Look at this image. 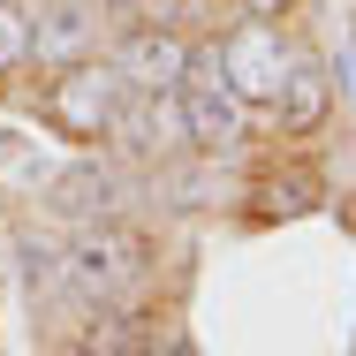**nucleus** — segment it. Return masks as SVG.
Segmentation results:
<instances>
[{
	"instance_id": "nucleus-1",
	"label": "nucleus",
	"mask_w": 356,
	"mask_h": 356,
	"mask_svg": "<svg viewBox=\"0 0 356 356\" xmlns=\"http://www.w3.org/2000/svg\"><path fill=\"white\" fill-rule=\"evenodd\" d=\"M144 266H152V243H144L137 227L83 220V235H76L69 258H61V288H69L76 303H122L144 281Z\"/></svg>"
},
{
	"instance_id": "nucleus-2",
	"label": "nucleus",
	"mask_w": 356,
	"mask_h": 356,
	"mask_svg": "<svg viewBox=\"0 0 356 356\" xmlns=\"http://www.w3.org/2000/svg\"><path fill=\"white\" fill-rule=\"evenodd\" d=\"M122 106H129V76L114 61H91V54L69 61V69H54V83H46V122L69 144H114Z\"/></svg>"
},
{
	"instance_id": "nucleus-3",
	"label": "nucleus",
	"mask_w": 356,
	"mask_h": 356,
	"mask_svg": "<svg viewBox=\"0 0 356 356\" xmlns=\"http://www.w3.org/2000/svg\"><path fill=\"white\" fill-rule=\"evenodd\" d=\"M175 106H182V137H190V152L220 159V152H235V144H243V99L220 83L213 46H197V54H190V69H182V83H175Z\"/></svg>"
},
{
	"instance_id": "nucleus-4",
	"label": "nucleus",
	"mask_w": 356,
	"mask_h": 356,
	"mask_svg": "<svg viewBox=\"0 0 356 356\" xmlns=\"http://www.w3.org/2000/svg\"><path fill=\"white\" fill-rule=\"evenodd\" d=\"M213 61H220V83H227L243 106H266V114H273V99H281L288 61H296V54L281 46V31H273V23H258V15H250V23H235V31L213 46Z\"/></svg>"
},
{
	"instance_id": "nucleus-5",
	"label": "nucleus",
	"mask_w": 356,
	"mask_h": 356,
	"mask_svg": "<svg viewBox=\"0 0 356 356\" xmlns=\"http://www.w3.org/2000/svg\"><path fill=\"white\" fill-rule=\"evenodd\" d=\"M114 69L129 76V91H175L190 69V46L167 23H129V38L114 46Z\"/></svg>"
},
{
	"instance_id": "nucleus-6",
	"label": "nucleus",
	"mask_w": 356,
	"mask_h": 356,
	"mask_svg": "<svg viewBox=\"0 0 356 356\" xmlns=\"http://www.w3.org/2000/svg\"><path fill=\"white\" fill-rule=\"evenodd\" d=\"M122 175L114 167H99V159H76V167H61L54 182H46V205L54 213H69V220H114L122 213Z\"/></svg>"
},
{
	"instance_id": "nucleus-7",
	"label": "nucleus",
	"mask_w": 356,
	"mask_h": 356,
	"mask_svg": "<svg viewBox=\"0 0 356 356\" xmlns=\"http://www.w3.org/2000/svg\"><path fill=\"white\" fill-rule=\"evenodd\" d=\"M326 106H334V76H326V61L296 54L281 99H273V129H281V137H311V129L326 122Z\"/></svg>"
},
{
	"instance_id": "nucleus-8",
	"label": "nucleus",
	"mask_w": 356,
	"mask_h": 356,
	"mask_svg": "<svg viewBox=\"0 0 356 356\" xmlns=\"http://www.w3.org/2000/svg\"><path fill=\"white\" fill-rule=\"evenodd\" d=\"M122 144H137V152H175L182 137V106H175V91H129V106H122Z\"/></svg>"
},
{
	"instance_id": "nucleus-9",
	"label": "nucleus",
	"mask_w": 356,
	"mask_h": 356,
	"mask_svg": "<svg viewBox=\"0 0 356 356\" xmlns=\"http://www.w3.org/2000/svg\"><path fill=\"white\" fill-rule=\"evenodd\" d=\"M76 356H152V318L144 311H114V303H91Z\"/></svg>"
},
{
	"instance_id": "nucleus-10",
	"label": "nucleus",
	"mask_w": 356,
	"mask_h": 356,
	"mask_svg": "<svg viewBox=\"0 0 356 356\" xmlns=\"http://www.w3.org/2000/svg\"><path fill=\"white\" fill-rule=\"evenodd\" d=\"M91 54V15L83 8H54V15H31V61L46 69H69Z\"/></svg>"
},
{
	"instance_id": "nucleus-11",
	"label": "nucleus",
	"mask_w": 356,
	"mask_h": 356,
	"mask_svg": "<svg viewBox=\"0 0 356 356\" xmlns=\"http://www.w3.org/2000/svg\"><path fill=\"white\" fill-rule=\"evenodd\" d=\"M318 197H326V182H318L311 167H281V175H266V182L250 190V213L258 220H303Z\"/></svg>"
},
{
	"instance_id": "nucleus-12",
	"label": "nucleus",
	"mask_w": 356,
	"mask_h": 356,
	"mask_svg": "<svg viewBox=\"0 0 356 356\" xmlns=\"http://www.w3.org/2000/svg\"><path fill=\"white\" fill-rule=\"evenodd\" d=\"M15 69H31V15L0 0V76H15Z\"/></svg>"
},
{
	"instance_id": "nucleus-13",
	"label": "nucleus",
	"mask_w": 356,
	"mask_h": 356,
	"mask_svg": "<svg viewBox=\"0 0 356 356\" xmlns=\"http://www.w3.org/2000/svg\"><path fill=\"white\" fill-rule=\"evenodd\" d=\"M296 0H243V15H258V23H273V15H288Z\"/></svg>"
},
{
	"instance_id": "nucleus-14",
	"label": "nucleus",
	"mask_w": 356,
	"mask_h": 356,
	"mask_svg": "<svg viewBox=\"0 0 356 356\" xmlns=\"http://www.w3.org/2000/svg\"><path fill=\"white\" fill-rule=\"evenodd\" d=\"M341 91H349V106H356V38L341 46Z\"/></svg>"
},
{
	"instance_id": "nucleus-15",
	"label": "nucleus",
	"mask_w": 356,
	"mask_h": 356,
	"mask_svg": "<svg viewBox=\"0 0 356 356\" xmlns=\"http://www.w3.org/2000/svg\"><path fill=\"white\" fill-rule=\"evenodd\" d=\"M152 356H182V349H152Z\"/></svg>"
},
{
	"instance_id": "nucleus-16",
	"label": "nucleus",
	"mask_w": 356,
	"mask_h": 356,
	"mask_svg": "<svg viewBox=\"0 0 356 356\" xmlns=\"http://www.w3.org/2000/svg\"><path fill=\"white\" fill-rule=\"evenodd\" d=\"M114 8H129V0H114Z\"/></svg>"
}]
</instances>
